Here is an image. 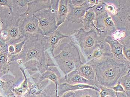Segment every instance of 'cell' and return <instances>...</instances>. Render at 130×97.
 <instances>
[{"instance_id":"14","label":"cell","mask_w":130,"mask_h":97,"mask_svg":"<svg viewBox=\"0 0 130 97\" xmlns=\"http://www.w3.org/2000/svg\"><path fill=\"white\" fill-rule=\"evenodd\" d=\"M109 57H113L110 46L105 41H102L90 56L86 59V63Z\"/></svg>"},{"instance_id":"5","label":"cell","mask_w":130,"mask_h":97,"mask_svg":"<svg viewBox=\"0 0 130 97\" xmlns=\"http://www.w3.org/2000/svg\"><path fill=\"white\" fill-rule=\"evenodd\" d=\"M112 2L115 9L109 15L116 29L130 33V0H112Z\"/></svg>"},{"instance_id":"35","label":"cell","mask_w":130,"mask_h":97,"mask_svg":"<svg viewBox=\"0 0 130 97\" xmlns=\"http://www.w3.org/2000/svg\"><path fill=\"white\" fill-rule=\"evenodd\" d=\"M8 49L9 56L13 55L15 52V48L13 45H9Z\"/></svg>"},{"instance_id":"21","label":"cell","mask_w":130,"mask_h":97,"mask_svg":"<svg viewBox=\"0 0 130 97\" xmlns=\"http://www.w3.org/2000/svg\"><path fill=\"white\" fill-rule=\"evenodd\" d=\"M20 71L21 72L24 77V80L21 83L20 85L13 88L12 91L18 97H23L25 94L28 89V77L26 76L25 70L22 68H20Z\"/></svg>"},{"instance_id":"2","label":"cell","mask_w":130,"mask_h":97,"mask_svg":"<svg viewBox=\"0 0 130 97\" xmlns=\"http://www.w3.org/2000/svg\"><path fill=\"white\" fill-rule=\"evenodd\" d=\"M86 63L93 67L98 84L109 88L115 85L120 78L130 70V64L119 62L113 57Z\"/></svg>"},{"instance_id":"43","label":"cell","mask_w":130,"mask_h":97,"mask_svg":"<svg viewBox=\"0 0 130 97\" xmlns=\"http://www.w3.org/2000/svg\"><path fill=\"white\" fill-rule=\"evenodd\" d=\"M2 48L0 46V51L2 50Z\"/></svg>"},{"instance_id":"29","label":"cell","mask_w":130,"mask_h":97,"mask_svg":"<svg viewBox=\"0 0 130 97\" xmlns=\"http://www.w3.org/2000/svg\"><path fill=\"white\" fill-rule=\"evenodd\" d=\"M99 88L100 89L99 93L100 97L114 96H116V92H115L111 88H109L99 85Z\"/></svg>"},{"instance_id":"39","label":"cell","mask_w":130,"mask_h":97,"mask_svg":"<svg viewBox=\"0 0 130 97\" xmlns=\"http://www.w3.org/2000/svg\"><path fill=\"white\" fill-rule=\"evenodd\" d=\"M7 44L4 42L1 39V37H0V46L2 48H3Z\"/></svg>"},{"instance_id":"19","label":"cell","mask_w":130,"mask_h":97,"mask_svg":"<svg viewBox=\"0 0 130 97\" xmlns=\"http://www.w3.org/2000/svg\"><path fill=\"white\" fill-rule=\"evenodd\" d=\"M76 70L80 76L99 85L96 81L94 70L90 65L85 63L80 66Z\"/></svg>"},{"instance_id":"31","label":"cell","mask_w":130,"mask_h":97,"mask_svg":"<svg viewBox=\"0 0 130 97\" xmlns=\"http://www.w3.org/2000/svg\"><path fill=\"white\" fill-rule=\"evenodd\" d=\"M0 37L2 40L6 44L10 40V36L8 31L6 29H2L0 33Z\"/></svg>"},{"instance_id":"4","label":"cell","mask_w":130,"mask_h":97,"mask_svg":"<svg viewBox=\"0 0 130 97\" xmlns=\"http://www.w3.org/2000/svg\"><path fill=\"white\" fill-rule=\"evenodd\" d=\"M69 39L78 46L85 60L100 42L104 41L99 35L95 28L86 30L81 28L75 30L69 35Z\"/></svg>"},{"instance_id":"28","label":"cell","mask_w":130,"mask_h":97,"mask_svg":"<svg viewBox=\"0 0 130 97\" xmlns=\"http://www.w3.org/2000/svg\"><path fill=\"white\" fill-rule=\"evenodd\" d=\"M110 36L114 40L120 42L126 37L130 36V33L116 29V31L111 34Z\"/></svg>"},{"instance_id":"30","label":"cell","mask_w":130,"mask_h":97,"mask_svg":"<svg viewBox=\"0 0 130 97\" xmlns=\"http://www.w3.org/2000/svg\"><path fill=\"white\" fill-rule=\"evenodd\" d=\"M25 41L26 38L21 42L13 44V45L15 48V52L13 55L18 54L22 51L24 45L25 43Z\"/></svg>"},{"instance_id":"10","label":"cell","mask_w":130,"mask_h":97,"mask_svg":"<svg viewBox=\"0 0 130 97\" xmlns=\"http://www.w3.org/2000/svg\"><path fill=\"white\" fill-rule=\"evenodd\" d=\"M69 37V35L63 34L57 29L46 36H44V43L46 50L49 52L53 57L55 56L54 51L60 45L62 41L65 38Z\"/></svg>"},{"instance_id":"22","label":"cell","mask_w":130,"mask_h":97,"mask_svg":"<svg viewBox=\"0 0 130 97\" xmlns=\"http://www.w3.org/2000/svg\"><path fill=\"white\" fill-rule=\"evenodd\" d=\"M95 15L93 9L87 10L83 18L82 24L83 28L85 30H90L93 28L96 29L95 25Z\"/></svg>"},{"instance_id":"23","label":"cell","mask_w":130,"mask_h":97,"mask_svg":"<svg viewBox=\"0 0 130 97\" xmlns=\"http://www.w3.org/2000/svg\"><path fill=\"white\" fill-rule=\"evenodd\" d=\"M15 86V82L12 79L2 80L0 78V92L4 96L12 93L13 88Z\"/></svg>"},{"instance_id":"1","label":"cell","mask_w":130,"mask_h":97,"mask_svg":"<svg viewBox=\"0 0 130 97\" xmlns=\"http://www.w3.org/2000/svg\"><path fill=\"white\" fill-rule=\"evenodd\" d=\"M43 36L39 34L26 38L22 51L18 54L8 55L9 62H16L19 65L23 66L25 70L41 74L49 66H57L46 49Z\"/></svg>"},{"instance_id":"40","label":"cell","mask_w":130,"mask_h":97,"mask_svg":"<svg viewBox=\"0 0 130 97\" xmlns=\"http://www.w3.org/2000/svg\"><path fill=\"white\" fill-rule=\"evenodd\" d=\"M2 26H3V25H2V21L1 20H0V33H1V32L3 29Z\"/></svg>"},{"instance_id":"17","label":"cell","mask_w":130,"mask_h":97,"mask_svg":"<svg viewBox=\"0 0 130 97\" xmlns=\"http://www.w3.org/2000/svg\"><path fill=\"white\" fill-rule=\"evenodd\" d=\"M64 79L65 82L70 85L84 84L92 86L99 89V85L94 83L91 82L80 76V74H78L76 70L65 75Z\"/></svg>"},{"instance_id":"32","label":"cell","mask_w":130,"mask_h":97,"mask_svg":"<svg viewBox=\"0 0 130 97\" xmlns=\"http://www.w3.org/2000/svg\"><path fill=\"white\" fill-rule=\"evenodd\" d=\"M86 0H69V4L73 6H79L83 5Z\"/></svg>"},{"instance_id":"36","label":"cell","mask_w":130,"mask_h":97,"mask_svg":"<svg viewBox=\"0 0 130 97\" xmlns=\"http://www.w3.org/2000/svg\"><path fill=\"white\" fill-rule=\"evenodd\" d=\"M60 97H75L74 92H66Z\"/></svg>"},{"instance_id":"24","label":"cell","mask_w":130,"mask_h":97,"mask_svg":"<svg viewBox=\"0 0 130 97\" xmlns=\"http://www.w3.org/2000/svg\"><path fill=\"white\" fill-rule=\"evenodd\" d=\"M74 92L75 97H100L99 92L90 88L80 90Z\"/></svg>"},{"instance_id":"33","label":"cell","mask_w":130,"mask_h":97,"mask_svg":"<svg viewBox=\"0 0 130 97\" xmlns=\"http://www.w3.org/2000/svg\"><path fill=\"white\" fill-rule=\"evenodd\" d=\"M113 90L115 92H125V90L124 88L118 82L115 85L112 87Z\"/></svg>"},{"instance_id":"34","label":"cell","mask_w":130,"mask_h":97,"mask_svg":"<svg viewBox=\"0 0 130 97\" xmlns=\"http://www.w3.org/2000/svg\"><path fill=\"white\" fill-rule=\"evenodd\" d=\"M30 0H19L18 1V5L21 8H24L25 7H27L28 4Z\"/></svg>"},{"instance_id":"44","label":"cell","mask_w":130,"mask_h":97,"mask_svg":"<svg viewBox=\"0 0 130 97\" xmlns=\"http://www.w3.org/2000/svg\"><path fill=\"white\" fill-rule=\"evenodd\" d=\"M23 97H29L26 96H23Z\"/></svg>"},{"instance_id":"11","label":"cell","mask_w":130,"mask_h":97,"mask_svg":"<svg viewBox=\"0 0 130 97\" xmlns=\"http://www.w3.org/2000/svg\"><path fill=\"white\" fill-rule=\"evenodd\" d=\"M51 5V0H30L27 5V9L24 12L20 14V16L22 18L30 17L40 10L50 9Z\"/></svg>"},{"instance_id":"6","label":"cell","mask_w":130,"mask_h":97,"mask_svg":"<svg viewBox=\"0 0 130 97\" xmlns=\"http://www.w3.org/2000/svg\"><path fill=\"white\" fill-rule=\"evenodd\" d=\"M57 11L52 9H43L33 15L38 21L39 28L44 36H46L58 29L56 23Z\"/></svg>"},{"instance_id":"42","label":"cell","mask_w":130,"mask_h":97,"mask_svg":"<svg viewBox=\"0 0 130 97\" xmlns=\"http://www.w3.org/2000/svg\"><path fill=\"white\" fill-rule=\"evenodd\" d=\"M106 97H118V96H117V94H116V96H107Z\"/></svg>"},{"instance_id":"41","label":"cell","mask_w":130,"mask_h":97,"mask_svg":"<svg viewBox=\"0 0 130 97\" xmlns=\"http://www.w3.org/2000/svg\"><path fill=\"white\" fill-rule=\"evenodd\" d=\"M0 97H5V96H3V95L1 93V92H0Z\"/></svg>"},{"instance_id":"25","label":"cell","mask_w":130,"mask_h":97,"mask_svg":"<svg viewBox=\"0 0 130 97\" xmlns=\"http://www.w3.org/2000/svg\"><path fill=\"white\" fill-rule=\"evenodd\" d=\"M118 82L124 88L125 93L130 97V70L120 78Z\"/></svg>"},{"instance_id":"18","label":"cell","mask_w":130,"mask_h":97,"mask_svg":"<svg viewBox=\"0 0 130 97\" xmlns=\"http://www.w3.org/2000/svg\"><path fill=\"white\" fill-rule=\"evenodd\" d=\"M69 1H59L58 8L56 14V23L58 28L66 21L69 12Z\"/></svg>"},{"instance_id":"27","label":"cell","mask_w":130,"mask_h":97,"mask_svg":"<svg viewBox=\"0 0 130 97\" xmlns=\"http://www.w3.org/2000/svg\"><path fill=\"white\" fill-rule=\"evenodd\" d=\"M106 3L103 0H99V2L93 8L95 13V17L103 14L106 12Z\"/></svg>"},{"instance_id":"3","label":"cell","mask_w":130,"mask_h":97,"mask_svg":"<svg viewBox=\"0 0 130 97\" xmlns=\"http://www.w3.org/2000/svg\"><path fill=\"white\" fill-rule=\"evenodd\" d=\"M58 47L60 53L53 58L64 76L86 63L80 49L72 41L61 42Z\"/></svg>"},{"instance_id":"38","label":"cell","mask_w":130,"mask_h":97,"mask_svg":"<svg viewBox=\"0 0 130 97\" xmlns=\"http://www.w3.org/2000/svg\"><path fill=\"white\" fill-rule=\"evenodd\" d=\"M5 97H18L16 94L13 92H12V93L9 94L8 95L5 96Z\"/></svg>"},{"instance_id":"7","label":"cell","mask_w":130,"mask_h":97,"mask_svg":"<svg viewBox=\"0 0 130 97\" xmlns=\"http://www.w3.org/2000/svg\"><path fill=\"white\" fill-rule=\"evenodd\" d=\"M95 25L99 35L104 40L107 36H111L117 29L112 18L107 11L95 17Z\"/></svg>"},{"instance_id":"12","label":"cell","mask_w":130,"mask_h":97,"mask_svg":"<svg viewBox=\"0 0 130 97\" xmlns=\"http://www.w3.org/2000/svg\"><path fill=\"white\" fill-rule=\"evenodd\" d=\"M104 41L109 45L113 57L115 59L121 63L130 64V61L125 58L123 55V45L120 42L114 40L110 36H107Z\"/></svg>"},{"instance_id":"37","label":"cell","mask_w":130,"mask_h":97,"mask_svg":"<svg viewBox=\"0 0 130 97\" xmlns=\"http://www.w3.org/2000/svg\"><path fill=\"white\" fill-rule=\"evenodd\" d=\"M116 94L118 97H130L128 96L127 94L125 93V92H116Z\"/></svg>"},{"instance_id":"8","label":"cell","mask_w":130,"mask_h":97,"mask_svg":"<svg viewBox=\"0 0 130 97\" xmlns=\"http://www.w3.org/2000/svg\"><path fill=\"white\" fill-rule=\"evenodd\" d=\"M18 26L20 34L23 38H27L37 34H42L39 28L38 21L34 16L22 18L19 22Z\"/></svg>"},{"instance_id":"13","label":"cell","mask_w":130,"mask_h":97,"mask_svg":"<svg viewBox=\"0 0 130 97\" xmlns=\"http://www.w3.org/2000/svg\"><path fill=\"white\" fill-rule=\"evenodd\" d=\"M24 96L29 97H55L57 96L56 86L54 83L51 82L48 85L44 88H28Z\"/></svg>"},{"instance_id":"26","label":"cell","mask_w":130,"mask_h":97,"mask_svg":"<svg viewBox=\"0 0 130 97\" xmlns=\"http://www.w3.org/2000/svg\"><path fill=\"white\" fill-rule=\"evenodd\" d=\"M123 45V53L125 58L130 61V36L120 42Z\"/></svg>"},{"instance_id":"16","label":"cell","mask_w":130,"mask_h":97,"mask_svg":"<svg viewBox=\"0 0 130 97\" xmlns=\"http://www.w3.org/2000/svg\"><path fill=\"white\" fill-rule=\"evenodd\" d=\"M90 88L100 92V89L89 85L84 84H77L72 85L65 82L59 84L57 88V96L59 97L61 96L66 92H75L77 90L83 89Z\"/></svg>"},{"instance_id":"20","label":"cell","mask_w":130,"mask_h":97,"mask_svg":"<svg viewBox=\"0 0 130 97\" xmlns=\"http://www.w3.org/2000/svg\"><path fill=\"white\" fill-rule=\"evenodd\" d=\"M8 45L6 44L0 51V74H8L9 71L10 63L9 62Z\"/></svg>"},{"instance_id":"9","label":"cell","mask_w":130,"mask_h":97,"mask_svg":"<svg viewBox=\"0 0 130 97\" xmlns=\"http://www.w3.org/2000/svg\"><path fill=\"white\" fill-rule=\"evenodd\" d=\"M69 12L66 21L72 24L83 23V18L86 11L93 7L86 0L83 5L79 6H73L68 4Z\"/></svg>"},{"instance_id":"45","label":"cell","mask_w":130,"mask_h":97,"mask_svg":"<svg viewBox=\"0 0 130 97\" xmlns=\"http://www.w3.org/2000/svg\"><path fill=\"white\" fill-rule=\"evenodd\" d=\"M58 97V96H56V97Z\"/></svg>"},{"instance_id":"15","label":"cell","mask_w":130,"mask_h":97,"mask_svg":"<svg viewBox=\"0 0 130 97\" xmlns=\"http://www.w3.org/2000/svg\"><path fill=\"white\" fill-rule=\"evenodd\" d=\"M40 79L41 81L45 79H48L55 84L56 87L57 96L58 86L59 84L65 82L64 77H62L61 74L57 66H50L48 67L45 72L41 74Z\"/></svg>"}]
</instances>
